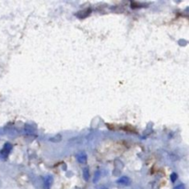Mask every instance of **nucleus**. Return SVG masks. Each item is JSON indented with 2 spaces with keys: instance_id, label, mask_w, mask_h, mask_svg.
<instances>
[{
  "instance_id": "7",
  "label": "nucleus",
  "mask_w": 189,
  "mask_h": 189,
  "mask_svg": "<svg viewBox=\"0 0 189 189\" xmlns=\"http://www.w3.org/2000/svg\"><path fill=\"white\" fill-rule=\"evenodd\" d=\"M98 179H99V171H97V172H96V175H95V178H94V180H93V182L96 183V182L98 181Z\"/></svg>"
},
{
  "instance_id": "5",
  "label": "nucleus",
  "mask_w": 189,
  "mask_h": 189,
  "mask_svg": "<svg viewBox=\"0 0 189 189\" xmlns=\"http://www.w3.org/2000/svg\"><path fill=\"white\" fill-rule=\"evenodd\" d=\"M83 177H84V180L88 181L90 178V173H89V169L88 168H84L83 169Z\"/></svg>"
},
{
  "instance_id": "1",
  "label": "nucleus",
  "mask_w": 189,
  "mask_h": 189,
  "mask_svg": "<svg viewBox=\"0 0 189 189\" xmlns=\"http://www.w3.org/2000/svg\"><path fill=\"white\" fill-rule=\"evenodd\" d=\"M11 149H12L11 144L10 143H6L5 145H4V148L1 151V152H0V155H1L2 158L5 159V158H7V155L9 154V152L11 151Z\"/></svg>"
},
{
  "instance_id": "3",
  "label": "nucleus",
  "mask_w": 189,
  "mask_h": 189,
  "mask_svg": "<svg viewBox=\"0 0 189 189\" xmlns=\"http://www.w3.org/2000/svg\"><path fill=\"white\" fill-rule=\"evenodd\" d=\"M129 183H130V180L126 176H122L117 180V184H122V186H128Z\"/></svg>"
},
{
  "instance_id": "8",
  "label": "nucleus",
  "mask_w": 189,
  "mask_h": 189,
  "mask_svg": "<svg viewBox=\"0 0 189 189\" xmlns=\"http://www.w3.org/2000/svg\"><path fill=\"white\" fill-rule=\"evenodd\" d=\"M174 189H184V184H178L177 186H175Z\"/></svg>"
},
{
  "instance_id": "2",
  "label": "nucleus",
  "mask_w": 189,
  "mask_h": 189,
  "mask_svg": "<svg viewBox=\"0 0 189 189\" xmlns=\"http://www.w3.org/2000/svg\"><path fill=\"white\" fill-rule=\"evenodd\" d=\"M53 182H54V179L51 176V175H48L45 178V182H43V188L45 189H50Z\"/></svg>"
},
{
  "instance_id": "4",
  "label": "nucleus",
  "mask_w": 189,
  "mask_h": 189,
  "mask_svg": "<svg viewBox=\"0 0 189 189\" xmlns=\"http://www.w3.org/2000/svg\"><path fill=\"white\" fill-rule=\"evenodd\" d=\"M77 160L80 163H85L86 161H87V155L84 152L78 153V154L77 155Z\"/></svg>"
},
{
  "instance_id": "6",
  "label": "nucleus",
  "mask_w": 189,
  "mask_h": 189,
  "mask_svg": "<svg viewBox=\"0 0 189 189\" xmlns=\"http://www.w3.org/2000/svg\"><path fill=\"white\" fill-rule=\"evenodd\" d=\"M176 180H177V174L176 173H172V175H171V181H172L173 183H174Z\"/></svg>"
}]
</instances>
